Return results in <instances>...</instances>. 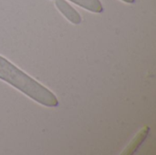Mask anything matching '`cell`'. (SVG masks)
Returning a JSON list of instances; mask_svg holds the SVG:
<instances>
[{
	"label": "cell",
	"mask_w": 156,
	"mask_h": 155,
	"mask_svg": "<svg viewBox=\"0 0 156 155\" xmlns=\"http://www.w3.org/2000/svg\"><path fill=\"white\" fill-rule=\"evenodd\" d=\"M69 1L92 13L103 12V6L100 0H69Z\"/></svg>",
	"instance_id": "3"
},
{
	"label": "cell",
	"mask_w": 156,
	"mask_h": 155,
	"mask_svg": "<svg viewBox=\"0 0 156 155\" xmlns=\"http://www.w3.org/2000/svg\"><path fill=\"white\" fill-rule=\"evenodd\" d=\"M148 132H149V128L148 127H146L144 130H142L139 132V134L134 138V140L130 144V146L125 150V152L123 153V154H133L134 152H136V150L140 147V145L145 140L146 136L148 135Z\"/></svg>",
	"instance_id": "4"
},
{
	"label": "cell",
	"mask_w": 156,
	"mask_h": 155,
	"mask_svg": "<svg viewBox=\"0 0 156 155\" xmlns=\"http://www.w3.org/2000/svg\"><path fill=\"white\" fill-rule=\"evenodd\" d=\"M122 1H123L125 3H129V4H133V3L135 2V0H122Z\"/></svg>",
	"instance_id": "5"
},
{
	"label": "cell",
	"mask_w": 156,
	"mask_h": 155,
	"mask_svg": "<svg viewBox=\"0 0 156 155\" xmlns=\"http://www.w3.org/2000/svg\"><path fill=\"white\" fill-rule=\"evenodd\" d=\"M55 4L57 8L69 22L74 25H78L81 22L80 15L66 0H56Z\"/></svg>",
	"instance_id": "2"
},
{
	"label": "cell",
	"mask_w": 156,
	"mask_h": 155,
	"mask_svg": "<svg viewBox=\"0 0 156 155\" xmlns=\"http://www.w3.org/2000/svg\"><path fill=\"white\" fill-rule=\"evenodd\" d=\"M0 79L43 106L53 108L58 105V100L53 92L2 56H0Z\"/></svg>",
	"instance_id": "1"
}]
</instances>
